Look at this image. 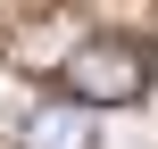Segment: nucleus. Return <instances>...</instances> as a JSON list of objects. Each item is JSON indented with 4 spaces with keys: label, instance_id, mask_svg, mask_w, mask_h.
<instances>
[{
    "label": "nucleus",
    "instance_id": "nucleus-1",
    "mask_svg": "<svg viewBox=\"0 0 158 149\" xmlns=\"http://www.w3.org/2000/svg\"><path fill=\"white\" fill-rule=\"evenodd\" d=\"M58 83H67L75 108H133V100L150 91V41H133V33H92V41L58 66Z\"/></svg>",
    "mask_w": 158,
    "mask_h": 149
},
{
    "label": "nucleus",
    "instance_id": "nucleus-2",
    "mask_svg": "<svg viewBox=\"0 0 158 149\" xmlns=\"http://www.w3.org/2000/svg\"><path fill=\"white\" fill-rule=\"evenodd\" d=\"M17 149H100L92 108H75L67 91H58V100H33V108L17 116Z\"/></svg>",
    "mask_w": 158,
    "mask_h": 149
}]
</instances>
